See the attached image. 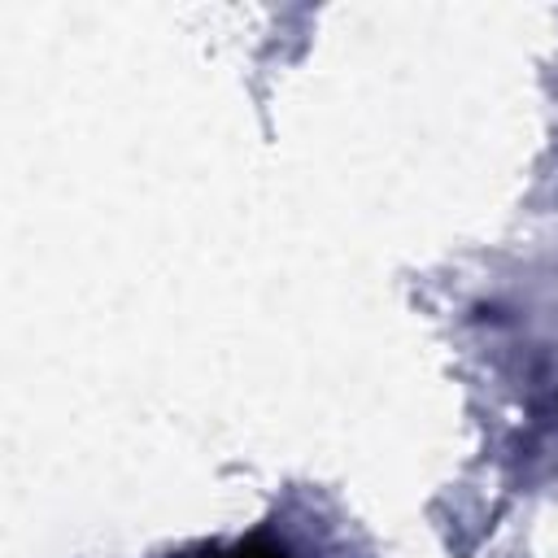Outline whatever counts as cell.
Masks as SVG:
<instances>
[{"label":"cell","mask_w":558,"mask_h":558,"mask_svg":"<svg viewBox=\"0 0 558 558\" xmlns=\"http://www.w3.org/2000/svg\"><path fill=\"white\" fill-rule=\"evenodd\" d=\"M227 558H288L279 545H270V541H244V545H235Z\"/></svg>","instance_id":"6da1fadb"}]
</instances>
